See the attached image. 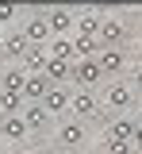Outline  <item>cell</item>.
Returning a JSON list of instances; mask_svg holds the SVG:
<instances>
[{"label": "cell", "mask_w": 142, "mask_h": 154, "mask_svg": "<svg viewBox=\"0 0 142 154\" xmlns=\"http://www.w3.org/2000/svg\"><path fill=\"white\" fill-rule=\"evenodd\" d=\"M73 50H77V62H88V58L104 54V42H100V38H84V35H77V38H73Z\"/></svg>", "instance_id": "15"}, {"label": "cell", "mask_w": 142, "mask_h": 154, "mask_svg": "<svg viewBox=\"0 0 142 154\" xmlns=\"http://www.w3.org/2000/svg\"><path fill=\"white\" fill-rule=\"evenodd\" d=\"M0 50H4V38H0Z\"/></svg>", "instance_id": "28"}, {"label": "cell", "mask_w": 142, "mask_h": 154, "mask_svg": "<svg viewBox=\"0 0 142 154\" xmlns=\"http://www.w3.org/2000/svg\"><path fill=\"white\" fill-rule=\"evenodd\" d=\"M23 108H27L23 93H8V89H0V116H19Z\"/></svg>", "instance_id": "20"}, {"label": "cell", "mask_w": 142, "mask_h": 154, "mask_svg": "<svg viewBox=\"0 0 142 154\" xmlns=\"http://www.w3.org/2000/svg\"><path fill=\"white\" fill-rule=\"evenodd\" d=\"M46 66H50V54H46L42 46H31L27 58H23V69H27V73H46Z\"/></svg>", "instance_id": "16"}, {"label": "cell", "mask_w": 142, "mask_h": 154, "mask_svg": "<svg viewBox=\"0 0 142 154\" xmlns=\"http://www.w3.org/2000/svg\"><path fill=\"white\" fill-rule=\"evenodd\" d=\"M4 154H23V150H4Z\"/></svg>", "instance_id": "27"}, {"label": "cell", "mask_w": 142, "mask_h": 154, "mask_svg": "<svg viewBox=\"0 0 142 154\" xmlns=\"http://www.w3.org/2000/svg\"><path fill=\"white\" fill-rule=\"evenodd\" d=\"M73 81H77V89L92 93V85H100V81H104V66H100V58H88V62H73Z\"/></svg>", "instance_id": "1"}, {"label": "cell", "mask_w": 142, "mask_h": 154, "mask_svg": "<svg viewBox=\"0 0 142 154\" xmlns=\"http://www.w3.org/2000/svg\"><path fill=\"white\" fill-rule=\"evenodd\" d=\"M100 31H104V16H96V12L77 16V35H84V38H100Z\"/></svg>", "instance_id": "14"}, {"label": "cell", "mask_w": 142, "mask_h": 154, "mask_svg": "<svg viewBox=\"0 0 142 154\" xmlns=\"http://www.w3.org/2000/svg\"><path fill=\"white\" fill-rule=\"evenodd\" d=\"M73 54H77V50H73V42H69V38H50V58H58V62H69Z\"/></svg>", "instance_id": "21"}, {"label": "cell", "mask_w": 142, "mask_h": 154, "mask_svg": "<svg viewBox=\"0 0 142 154\" xmlns=\"http://www.w3.org/2000/svg\"><path fill=\"white\" fill-rule=\"evenodd\" d=\"M100 66H104V77H115V73H123V66H127V54H123L119 46H104Z\"/></svg>", "instance_id": "11"}, {"label": "cell", "mask_w": 142, "mask_h": 154, "mask_svg": "<svg viewBox=\"0 0 142 154\" xmlns=\"http://www.w3.org/2000/svg\"><path fill=\"white\" fill-rule=\"evenodd\" d=\"M135 146H138V154H142V123H138V135H135Z\"/></svg>", "instance_id": "25"}, {"label": "cell", "mask_w": 142, "mask_h": 154, "mask_svg": "<svg viewBox=\"0 0 142 154\" xmlns=\"http://www.w3.org/2000/svg\"><path fill=\"white\" fill-rule=\"evenodd\" d=\"M27 50H31V42H27V35H23V31H16V35H8L4 38V50H0V54L4 58H12V62H16V58H27Z\"/></svg>", "instance_id": "13"}, {"label": "cell", "mask_w": 142, "mask_h": 154, "mask_svg": "<svg viewBox=\"0 0 142 154\" xmlns=\"http://www.w3.org/2000/svg\"><path fill=\"white\" fill-rule=\"evenodd\" d=\"M108 154H138V146L123 143V139H108Z\"/></svg>", "instance_id": "22"}, {"label": "cell", "mask_w": 142, "mask_h": 154, "mask_svg": "<svg viewBox=\"0 0 142 154\" xmlns=\"http://www.w3.org/2000/svg\"><path fill=\"white\" fill-rule=\"evenodd\" d=\"M69 104H73V93H69L65 85H54V89H50V96L42 100V108H46L50 116H61V112H69Z\"/></svg>", "instance_id": "7"}, {"label": "cell", "mask_w": 142, "mask_h": 154, "mask_svg": "<svg viewBox=\"0 0 142 154\" xmlns=\"http://www.w3.org/2000/svg\"><path fill=\"white\" fill-rule=\"evenodd\" d=\"M46 23H50L54 38H65V31H69V27H77V19H73V12H69V8H50V12H46Z\"/></svg>", "instance_id": "8"}, {"label": "cell", "mask_w": 142, "mask_h": 154, "mask_svg": "<svg viewBox=\"0 0 142 154\" xmlns=\"http://www.w3.org/2000/svg\"><path fill=\"white\" fill-rule=\"evenodd\" d=\"M27 135H31V127H27L23 112H19V116H0V139H4V143L19 146V143L27 139Z\"/></svg>", "instance_id": "4"}, {"label": "cell", "mask_w": 142, "mask_h": 154, "mask_svg": "<svg viewBox=\"0 0 142 154\" xmlns=\"http://www.w3.org/2000/svg\"><path fill=\"white\" fill-rule=\"evenodd\" d=\"M46 77H50V85H65V81H73V62H58V58H50Z\"/></svg>", "instance_id": "17"}, {"label": "cell", "mask_w": 142, "mask_h": 154, "mask_svg": "<svg viewBox=\"0 0 142 154\" xmlns=\"http://www.w3.org/2000/svg\"><path fill=\"white\" fill-rule=\"evenodd\" d=\"M123 38H127V27H123L119 19H104V31H100V42H104V46H119Z\"/></svg>", "instance_id": "19"}, {"label": "cell", "mask_w": 142, "mask_h": 154, "mask_svg": "<svg viewBox=\"0 0 142 154\" xmlns=\"http://www.w3.org/2000/svg\"><path fill=\"white\" fill-rule=\"evenodd\" d=\"M50 89H54V85H50L46 73H31L27 85H23V100H27V104H42V100L50 96Z\"/></svg>", "instance_id": "6"}, {"label": "cell", "mask_w": 142, "mask_h": 154, "mask_svg": "<svg viewBox=\"0 0 142 154\" xmlns=\"http://www.w3.org/2000/svg\"><path fill=\"white\" fill-rule=\"evenodd\" d=\"M23 119H27V127H31V135H39L50 127V112L42 108V104H27L23 108Z\"/></svg>", "instance_id": "12"}, {"label": "cell", "mask_w": 142, "mask_h": 154, "mask_svg": "<svg viewBox=\"0 0 142 154\" xmlns=\"http://www.w3.org/2000/svg\"><path fill=\"white\" fill-rule=\"evenodd\" d=\"M104 104L115 108V112L123 116L127 108H135V85H127V81H111L108 93H104Z\"/></svg>", "instance_id": "2"}, {"label": "cell", "mask_w": 142, "mask_h": 154, "mask_svg": "<svg viewBox=\"0 0 142 154\" xmlns=\"http://www.w3.org/2000/svg\"><path fill=\"white\" fill-rule=\"evenodd\" d=\"M69 112H73V119H81V123L100 119V100H96V93L77 89V93H73V104H69Z\"/></svg>", "instance_id": "3"}, {"label": "cell", "mask_w": 142, "mask_h": 154, "mask_svg": "<svg viewBox=\"0 0 142 154\" xmlns=\"http://www.w3.org/2000/svg\"><path fill=\"white\" fill-rule=\"evenodd\" d=\"M135 135H138V119H131V116H115V119H111V127H108V139L135 143Z\"/></svg>", "instance_id": "10"}, {"label": "cell", "mask_w": 142, "mask_h": 154, "mask_svg": "<svg viewBox=\"0 0 142 154\" xmlns=\"http://www.w3.org/2000/svg\"><path fill=\"white\" fill-rule=\"evenodd\" d=\"M23 35H27V42L31 46H42V42H50V23H46V16H31L27 19V27H23Z\"/></svg>", "instance_id": "9"}, {"label": "cell", "mask_w": 142, "mask_h": 154, "mask_svg": "<svg viewBox=\"0 0 142 154\" xmlns=\"http://www.w3.org/2000/svg\"><path fill=\"white\" fill-rule=\"evenodd\" d=\"M12 16H16V8H12V4H0V23H8Z\"/></svg>", "instance_id": "23"}, {"label": "cell", "mask_w": 142, "mask_h": 154, "mask_svg": "<svg viewBox=\"0 0 142 154\" xmlns=\"http://www.w3.org/2000/svg\"><path fill=\"white\" fill-rule=\"evenodd\" d=\"M27 69H16V66H12V69H4V73H0V89H8V93H23V85H27Z\"/></svg>", "instance_id": "18"}, {"label": "cell", "mask_w": 142, "mask_h": 154, "mask_svg": "<svg viewBox=\"0 0 142 154\" xmlns=\"http://www.w3.org/2000/svg\"><path fill=\"white\" fill-rule=\"evenodd\" d=\"M58 143L65 146V150H81L84 143H88V127H84L81 119H69V123L58 127Z\"/></svg>", "instance_id": "5"}, {"label": "cell", "mask_w": 142, "mask_h": 154, "mask_svg": "<svg viewBox=\"0 0 142 154\" xmlns=\"http://www.w3.org/2000/svg\"><path fill=\"white\" fill-rule=\"evenodd\" d=\"M135 119H138V123H142V104H138V116H135Z\"/></svg>", "instance_id": "26"}, {"label": "cell", "mask_w": 142, "mask_h": 154, "mask_svg": "<svg viewBox=\"0 0 142 154\" xmlns=\"http://www.w3.org/2000/svg\"><path fill=\"white\" fill-rule=\"evenodd\" d=\"M131 85H135V93H142V66L135 69V81H131Z\"/></svg>", "instance_id": "24"}]
</instances>
